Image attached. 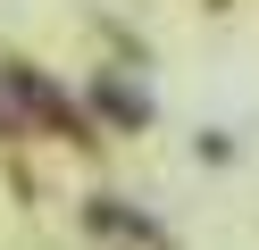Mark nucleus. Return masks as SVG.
Returning <instances> with one entry per match:
<instances>
[{
    "instance_id": "obj_1",
    "label": "nucleus",
    "mask_w": 259,
    "mask_h": 250,
    "mask_svg": "<svg viewBox=\"0 0 259 250\" xmlns=\"http://www.w3.org/2000/svg\"><path fill=\"white\" fill-rule=\"evenodd\" d=\"M0 92H17L25 109L42 117V125H59V133H84V117H75V100L59 92V83H42L34 67H0Z\"/></svg>"
},
{
    "instance_id": "obj_2",
    "label": "nucleus",
    "mask_w": 259,
    "mask_h": 250,
    "mask_svg": "<svg viewBox=\"0 0 259 250\" xmlns=\"http://www.w3.org/2000/svg\"><path fill=\"white\" fill-rule=\"evenodd\" d=\"M92 225L125 233V242H142V250H167V242H159V225H142V217H125V209H92Z\"/></svg>"
},
{
    "instance_id": "obj_3",
    "label": "nucleus",
    "mask_w": 259,
    "mask_h": 250,
    "mask_svg": "<svg viewBox=\"0 0 259 250\" xmlns=\"http://www.w3.org/2000/svg\"><path fill=\"white\" fill-rule=\"evenodd\" d=\"M101 109L117 117V125H142V100H134V92H117V83H101Z\"/></svg>"
},
{
    "instance_id": "obj_4",
    "label": "nucleus",
    "mask_w": 259,
    "mask_h": 250,
    "mask_svg": "<svg viewBox=\"0 0 259 250\" xmlns=\"http://www.w3.org/2000/svg\"><path fill=\"white\" fill-rule=\"evenodd\" d=\"M0 133H9V109H0Z\"/></svg>"
}]
</instances>
